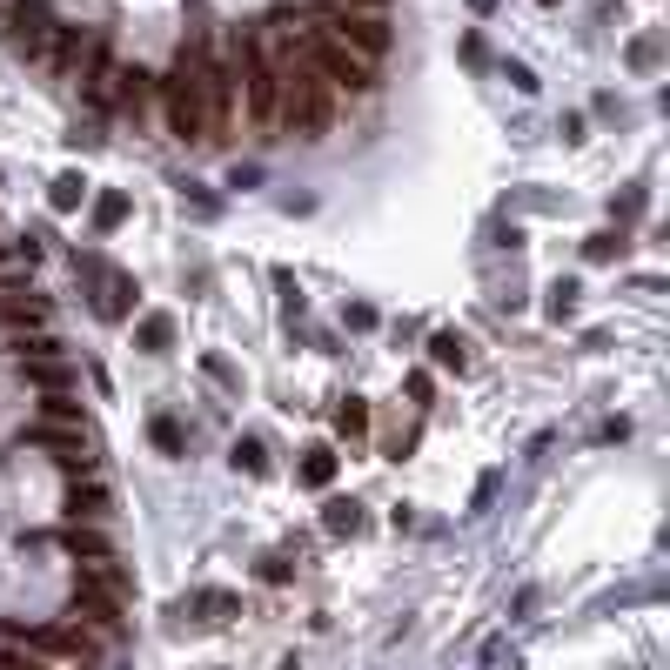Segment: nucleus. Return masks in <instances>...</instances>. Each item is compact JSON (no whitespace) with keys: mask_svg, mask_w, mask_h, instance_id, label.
I'll return each instance as SVG.
<instances>
[{"mask_svg":"<svg viewBox=\"0 0 670 670\" xmlns=\"http://www.w3.org/2000/svg\"><path fill=\"white\" fill-rule=\"evenodd\" d=\"M335 121V88L315 74L309 61L282 67V121H275V134H289V141H322Z\"/></svg>","mask_w":670,"mask_h":670,"instance_id":"obj_1","label":"nucleus"},{"mask_svg":"<svg viewBox=\"0 0 670 670\" xmlns=\"http://www.w3.org/2000/svg\"><path fill=\"white\" fill-rule=\"evenodd\" d=\"M295 21H302V14H295ZM302 61L342 94H376V61H362L356 47H342L329 27H309V54H302Z\"/></svg>","mask_w":670,"mask_h":670,"instance_id":"obj_2","label":"nucleus"},{"mask_svg":"<svg viewBox=\"0 0 670 670\" xmlns=\"http://www.w3.org/2000/svg\"><path fill=\"white\" fill-rule=\"evenodd\" d=\"M161 121H168V134L175 141H208V108H201V81H195V61L181 54L175 61V74L161 81Z\"/></svg>","mask_w":670,"mask_h":670,"instance_id":"obj_3","label":"nucleus"},{"mask_svg":"<svg viewBox=\"0 0 670 670\" xmlns=\"http://www.w3.org/2000/svg\"><path fill=\"white\" fill-rule=\"evenodd\" d=\"M27 644L41 650V657H61V664H74V670H94V664H101V657H108V650H114L108 637H101V630H88V624H81V617H61V624L34 630Z\"/></svg>","mask_w":670,"mask_h":670,"instance_id":"obj_4","label":"nucleus"},{"mask_svg":"<svg viewBox=\"0 0 670 670\" xmlns=\"http://www.w3.org/2000/svg\"><path fill=\"white\" fill-rule=\"evenodd\" d=\"M235 81L248 88V121L262 134H275V121H282V67H268L255 47L242 54V67H235Z\"/></svg>","mask_w":670,"mask_h":670,"instance_id":"obj_5","label":"nucleus"},{"mask_svg":"<svg viewBox=\"0 0 670 670\" xmlns=\"http://www.w3.org/2000/svg\"><path fill=\"white\" fill-rule=\"evenodd\" d=\"M108 510H114L108 483L94 469H67V523H101Z\"/></svg>","mask_w":670,"mask_h":670,"instance_id":"obj_6","label":"nucleus"},{"mask_svg":"<svg viewBox=\"0 0 670 670\" xmlns=\"http://www.w3.org/2000/svg\"><path fill=\"white\" fill-rule=\"evenodd\" d=\"M81 268H88V275H94V282H101V302H94V309H101V315H108V322H121V315H128V275H114V268H101V262H81Z\"/></svg>","mask_w":670,"mask_h":670,"instance_id":"obj_7","label":"nucleus"},{"mask_svg":"<svg viewBox=\"0 0 670 670\" xmlns=\"http://www.w3.org/2000/svg\"><path fill=\"white\" fill-rule=\"evenodd\" d=\"M21 369L41 382L47 396H67V389H74V362L67 356H21Z\"/></svg>","mask_w":670,"mask_h":670,"instance_id":"obj_8","label":"nucleus"},{"mask_svg":"<svg viewBox=\"0 0 670 670\" xmlns=\"http://www.w3.org/2000/svg\"><path fill=\"white\" fill-rule=\"evenodd\" d=\"M67 557L74 563H101V557H114V543L94 523H67Z\"/></svg>","mask_w":670,"mask_h":670,"instance_id":"obj_9","label":"nucleus"},{"mask_svg":"<svg viewBox=\"0 0 670 670\" xmlns=\"http://www.w3.org/2000/svg\"><path fill=\"white\" fill-rule=\"evenodd\" d=\"M0 322H14V329H41L47 302H34V295H21V289H0Z\"/></svg>","mask_w":670,"mask_h":670,"instance_id":"obj_10","label":"nucleus"},{"mask_svg":"<svg viewBox=\"0 0 670 670\" xmlns=\"http://www.w3.org/2000/svg\"><path fill=\"white\" fill-rule=\"evenodd\" d=\"M0 670H47V657L27 644L21 630H0Z\"/></svg>","mask_w":670,"mask_h":670,"instance_id":"obj_11","label":"nucleus"},{"mask_svg":"<svg viewBox=\"0 0 670 670\" xmlns=\"http://www.w3.org/2000/svg\"><path fill=\"white\" fill-rule=\"evenodd\" d=\"M134 342H141L148 356H161V349H175V315H141V329H134Z\"/></svg>","mask_w":670,"mask_h":670,"instance_id":"obj_12","label":"nucleus"},{"mask_svg":"<svg viewBox=\"0 0 670 670\" xmlns=\"http://www.w3.org/2000/svg\"><path fill=\"white\" fill-rule=\"evenodd\" d=\"M41 429H88L74 396H41Z\"/></svg>","mask_w":670,"mask_h":670,"instance_id":"obj_13","label":"nucleus"},{"mask_svg":"<svg viewBox=\"0 0 670 670\" xmlns=\"http://www.w3.org/2000/svg\"><path fill=\"white\" fill-rule=\"evenodd\" d=\"M47 201H54L61 215H74V208L88 201V181H81V175H74V168H67V175H54V188H47Z\"/></svg>","mask_w":670,"mask_h":670,"instance_id":"obj_14","label":"nucleus"},{"mask_svg":"<svg viewBox=\"0 0 670 670\" xmlns=\"http://www.w3.org/2000/svg\"><path fill=\"white\" fill-rule=\"evenodd\" d=\"M329 476H335V449H309V456H302V483H309V490H322Z\"/></svg>","mask_w":670,"mask_h":670,"instance_id":"obj_15","label":"nucleus"},{"mask_svg":"<svg viewBox=\"0 0 670 670\" xmlns=\"http://www.w3.org/2000/svg\"><path fill=\"white\" fill-rule=\"evenodd\" d=\"M583 255H590V262H617V255H624V235H617V228H603V235L583 242Z\"/></svg>","mask_w":670,"mask_h":670,"instance_id":"obj_16","label":"nucleus"},{"mask_svg":"<svg viewBox=\"0 0 670 670\" xmlns=\"http://www.w3.org/2000/svg\"><path fill=\"white\" fill-rule=\"evenodd\" d=\"M429 349H436V362H443V369H463V362H469V356H463L469 342H463V335H449V329L436 335V342H429Z\"/></svg>","mask_w":670,"mask_h":670,"instance_id":"obj_17","label":"nucleus"},{"mask_svg":"<svg viewBox=\"0 0 670 670\" xmlns=\"http://www.w3.org/2000/svg\"><path fill=\"white\" fill-rule=\"evenodd\" d=\"M94 222L121 228V222H128V195H101V201H94Z\"/></svg>","mask_w":670,"mask_h":670,"instance_id":"obj_18","label":"nucleus"},{"mask_svg":"<svg viewBox=\"0 0 670 670\" xmlns=\"http://www.w3.org/2000/svg\"><path fill=\"white\" fill-rule=\"evenodd\" d=\"M362 423H369L362 402H342V409H335V429H342V436H362Z\"/></svg>","mask_w":670,"mask_h":670,"instance_id":"obj_19","label":"nucleus"},{"mask_svg":"<svg viewBox=\"0 0 670 670\" xmlns=\"http://www.w3.org/2000/svg\"><path fill=\"white\" fill-rule=\"evenodd\" d=\"M235 469H248V476H262V469H268V456H262V443H255V436L235 449Z\"/></svg>","mask_w":670,"mask_h":670,"instance_id":"obj_20","label":"nucleus"},{"mask_svg":"<svg viewBox=\"0 0 670 670\" xmlns=\"http://www.w3.org/2000/svg\"><path fill=\"white\" fill-rule=\"evenodd\" d=\"M329 530H362V510L356 503H329Z\"/></svg>","mask_w":670,"mask_h":670,"instance_id":"obj_21","label":"nucleus"},{"mask_svg":"<svg viewBox=\"0 0 670 670\" xmlns=\"http://www.w3.org/2000/svg\"><path fill=\"white\" fill-rule=\"evenodd\" d=\"M657 54H664V47H657V34H644V41H630V67H657Z\"/></svg>","mask_w":670,"mask_h":670,"instance_id":"obj_22","label":"nucleus"},{"mask_svg":"<svg viewBox=\"0 0 670 670\" xmlns=\"http://www.w3.org/2000/svg\"><path fill=\"white\" fill-rule=\"evenodd\" d=\"M570 302H577V282H557V289H550V315L563 322V315H570Z\"/></svg>","mask_w":670,"mask_h":670,"instance_id":"obj_23","label":"nucleus"},{"mask_svg":"<svg viewBox=\"0 0 670 670\" xmlns=\"http://www.w3.org/2000/svg\"><path fill=\"white\" fill-rule=\"evenodd\" d=\"M503 81H510V88H516V94H530V88H536V74H530V67H516V61H510V67H503Z\"/></svg>","mask_w":670,"mask_h":670,"instance_id":"obj_24","label":"nucleus"},{"mask_svg":"<svg viewBox=\"0 0 670 670\" xmlns=\"http://www.w3.org/2000/svg\"><path fill=\"white\" fill-rule=\"evenodd\" d=\"M201 369H208V376L222 382V389H235V369H228V362H222V356H208V362H201Z\"/></svg>","mask_w":670,"mask_h":670,"instance_id":"obj_25","label":"nucleus"},{"mask_svg":"<svg viewBox=\"0 0 670 670\" xmlns=\"http://www.w3.org/2000/svg\"><path fill=\"white\" fill-rule=\"evenodd\" d=\"M155 443H161V449H181V429L168 423V416H161V423H155Z\"/></svg>","mask_w":670,"mask_h":670,"instance_id":"obj_26","label":"nucleus"},{"mask_svg":"<svg viewBox=\"0 0 670 670\" xmlns=\"http://www.w3.org/2000/svg\"><path fill=\"white\" fill-rule=\"evenodd\" d=\"M342 7H362V14H382L389 0H342Z\"/></svg>","mask_w":670,"mask_h":670,"instance_id":"obj_27","label":"nucleus"},{"mask_svg":"<svg viewBox=\"0 0 670 670\" xmlns=\"http://www.w3.org/2000/svg\"><path fill=\"white\" fill-rule=\"evenodd\" d=\"M469 7H476V14H490V7H496V0H469Z\"/></svg>","mask_w":670,"mask_h":670,"instance_id":"obj_28","label":"nucleus"},{"mask_svg":"<svg viewBox=\"0 0 670 670\" xmlns=\"http://www.w3.org/2000/svg\"><path fill=\"white\" fill-rule=\"evenodd\" d=\"M543 7H557V0H543Z\"/></svg>","mask_w":670,"mask_h":670,"instance_id":"obj_29","label":"nucleus"}]
</instances>
